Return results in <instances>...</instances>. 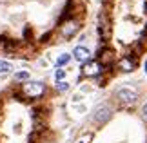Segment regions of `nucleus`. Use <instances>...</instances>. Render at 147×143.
<instances>
[{
  "mask_svg": "<svg viewBox=\"0 0 147 143\" xmlns=\"http://www.w3.org/2000/svg\"><path fill=\"white\" fill-rule=\"evenodd\" d=\"M113 118V109L109 103H100L93 111V122L96 125H105Z\"/></svg>",
  "mask_w": 147,
  "mask_h": 143,
  "instance_id": "f03ea898",
  "label": "nucleus"
},
{
  "mask_svg": "<svg viewBox=\"0 0 147 143\" xmlns=\"http://www.w3.org/2000/svg\"><path fill=\"white\" fill-rule=\"evenodd\" d=\"M22 93H24L27 98H40V96L46 93V85L42 82H26L22 85Z\"/></svg>",
  "mask_w": 147,
  "mask_h": 143,
  "instance_id": "7ed1b4c3",
  "label": "nucleus"
},
{
  "mask_svg": "<svg viewBox=\"0 0 147 143\" xmlns=\"http://www.w3.org/2000/svg\"><path fill=\"white\" fill-rule=\"evenodd\" d=\"M142 118H144V122H147V101H145L144 107H142Z\"/></svg>",
  "mask_w": 147,
  "mask_h": 143,
  "instance_id": "ddd939ff",
  "label": "nucleus"
},
{
  "mask_svg": "<svg viewBox=\"0 0 147 143\" xmlns=\"http://www.w3.org/2000/svg\"><path fill=\"white\" fill-rule=\"evenodd\" d=\"M118 69L123 73H131L134 71V62L131 60V56H123V58L118 62Z\"/></svg>",
  "mask_w": 147,
  "mask_h": 143,
  "instance_id": "0eeeda50",
  "label": "nucleus"
},
{
  "mask_svg": "<svg viewBox=\"0 0 147 143\" xmlns=\"http://www.w3.org/2000/svg\"><path fill=\"white\" fill-rule=\"evenodd\" d=\"M69 60H71V54L69 53H62L58 58H56V67H64L69 64Z\"/></svg>",
  "mask_w": 147,
  "mask_h": 143,
  "instance_id": "6e6552de",
  "label": "nucleus"
},
{
  "mask_svg": "<svg viewBox=\"0 0 147 143\" xmlns=\"http://www.w3.org/2000/svg\"><path fill=\"white\" fill-rule=\"evenodd\" d=\"M78 29H80V24H78L76 20H67V22L62 24L60 33H62V36L67 40V38H73V36H75L76 33H78Z\"/></svg>",
  "mask_w": 147,
  "mask_h": 143,
  "instance_id": "39448f33",
  "label": "nucleus"
},
{
  "mask_svg": "<svg viewBox=\"0 0 147 143\" xmlns=\"http://www.w3.org/2000/svg\"><path fill=\"white\" fill-rule=\"evenodd\" d=\"M80 143H89V140H82V141H80Z\"/></svg>",
  "mask_w": 147,
  "mask_h": 143,
  "instance_id": "2eb2a0df",
  "label": "nucleus"
},
{
  "mask_svg": "<svg viewBox=\"0 0 147 143\" xmlns=\"http://www.w3.org/2000/svg\"><path fill=\"white\" fill-rule=\"evenodd\" d=\"M144 67H145V74H147V60H145V64H144Z\"/></svg>",
  "mask_w": 147,
  "mask_h": 143,
  "instance_id": "4468645a",
  "label": "nucleus"
},
{
  "mask_svg": "<svg viewBox=\"0 0 147 143\" xmlns=\"http://www.w3.org/2000/svg\"><path fill=\"white\" fill-rule=\"evenodd\" d=\"M102 71H104V65H102L98 60H87L86 64L82 65V74H84V76H87V78L98 76Z\"/></svg>",
  "mask_w": 147,
  "mask_h": 143,
  "instance_id": "20e7f679",
  "label": "nucleus"
},
{
  "mask_svg": "<svg viewBox=\"0 0 147 143\" xmlns=\"http://www.w3.org/2000/svg\"><path fill=\"white\" fill-rule=\"evenodd\" d=\"M73 58L76 62H80V64H86L87 60H91V51H89L86 45H76V47L73 49Z\"/></svg>",
  "mask_w": 147,
  "mask_h": 143,
  "instance_id": "423d86ee",
  "label": "nucleus"
},
{
  "mask_svg": "<svg viewBox=\"0 0 147 143\" xmlns=\"http://www.w3.org/2000/svg\"><path fill=\"white\" fill-rule=\"evenodd\" d=\"M115 98L120 101L122 105H134L138 100V93L131 87H118L115 91Z\"/></svg>",
  "mask_w": 147,
  "mask_h": 143,
  "instance_id": "f257e3e1",
  "label": "nucleus"
},
{
  "mask_svg": "<svg viewBox=\"0 0 147 143\" xmlns=\"http://www.w3.org/2000/svg\"><path fill=\"white\" fill-rule=\"evenodd\" d=\"M56 91H58V93H65V91H69V83H67L65 80L56 82Z\"/></svg>",
  "mask_w": 147,
  "mask_h": 143,
  "instance_id": "9b49d317",
  "label": "nucleus"
},
{
  "mask_svg": "<svg viewBox=\"0 0 147 143\" xmlns=\"http://www.w3.org/2000/svg\"><path fill=\"white\" fill-rule=\"evenodd\" d=\"M15 80H16V82H29V73H27V71L15 73Z\"/></svg>",
  "mask_w": 147,
  "mask_h": 143,
  "instance_id": "1a4fd4ad",
  "label": "nucleus"
},
{
  "mask_svg": "<svg viewBox=\"0 0 147 143\" xmlns=\"http://www.w3.org/2000/svg\"><path fill=\"white\" fill-rule=\"evenodd\" d=\"M11 69H13V65H11V64H9L7 60H0V73H2V74L9 73Z\"/></svg>",
  "mask_w": 147,
  "mask_h": 143,
  "instance_id": "9d476101",
  "label": "nucleus"
},
{
  "mask_svg": "<svg viewBox=\"0 0 147 143\" xmlns=\"http://www.w3.org/2000/svg\"><path fill=\"white\" fill-rule=\"evenodd\" d=\"M55 78H56V82H60V80H64L65 78V69H56V73H55Z\"/></svg>",
  "mask_w": 147,
  "mask_h": 143,
  "instance_id": "f8f14e48",
  "label": "nucleus"
}]
</instances>
